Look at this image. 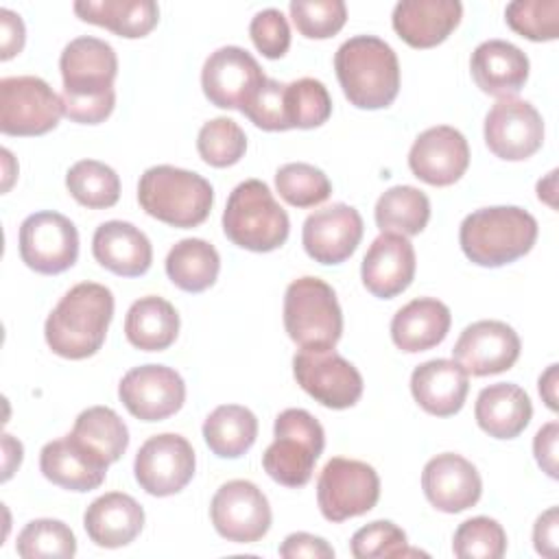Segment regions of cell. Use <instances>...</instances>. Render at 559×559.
Instances as JSON below:
<instances>
[{
	"mask_svg": "<svg viewBox=\"0 0 559 559\" xmlns=\"http://www.w3.org/2000/svg\"><path fill=\"white\" fill-rule=\"evenodd\" d=\"M537 240V221L518 205L480 207L467 214L459 229L465 258L478 266L498 269L526 255Z\"/></svg>",
	"mask_w": 559,
	"mask_h": 559,
	"instance_id": "obj_3",
	"label": "cell"
},
{
	"mask_svg": "<svg viewBox=\"0 0 559 559\" xmlns=\"http://www.w3.org/2000/svg\"><path fill=\"white\" fill-rule=\"evenodd\" d=\"M415 266V249L406 236L380 234L362 258L360 277L373 297L391 299L411 286Z\"/></svg>",
	"mask_w": 559,
	"mask_h": 559,
	"instance_id": "obj_22",
	"label": "cell"
},
{
	"mask_svg": "<svg viewBox=\"0 0 559 559\" xmlns=\"http://www.w3.org/2000/svg\"><path fill=\"white\" fill-rule=\"evenodd\" d=\"M223 231L236 247L266 253L286 242L290 221L264 181L247 179L227 199Z\"/></svg>",
	"mask_w": 559,
	"mask_h": 559,
	"instance_id": "obj_5",
	"label": "cell"
},
{
	"mask_svg": "<svg viewBox=\"0 0 559 559\" xmlns=\"http://www.w3.org/2000/svg\"><path fill=\"white\" fill-rule=\"evenodd\" d=\"M297 384L319 404L343 411L362 395L360 371L334 349H299L293 356Z\"/></svg>",
	"mask_w": 559,
	"mask_h": 559,
	"instance_id": "obj_10",
	"label": "cell"
},
{
	"mask_svg": "<svg viewBox=\"0 0 559 559\" xmlns=\"http://www.w3.org/2000/svg\"><path fill=\"white\" fill-rule=\"evenodd\" d=\"M474 83L489 96L511 98L528 79V57L511 41L487 39L469 57Z\"/></svg>",
	"mask_w": 559,
	"mask_h": 559,
	"instance_id": "obj_23",
	"label": "cell"
},
{
	"mask_svg": "<svg viewBox=\"0 0 559 559\" xmlns=\"http://www.w3.org/2000/svg\"><path fill=\"white\" fill-rule=\"evenodd\" d=\"M20 258L41 275L68 271L79 258V231L59 212H35L20 225Z\"/></svg>",
	"mask_w": 559,
	"mask_h": 559,
	"instance_id": "obj_11",
	"label": "cell"
},
{
	"mask_svg": "<svg viewBox=\"0 0 559 559\" xmlns=\"http://www.w3.org/2000/svg\"><path fill=\"white\" fill-rule=\"evenodd\" d=\"M255 127L264 131H288V116H286V85L266 79L253 96L240 109Z\"/></svg>",
	"mask_w": 559,
	"mask_h": 559,
	"instance_id": "obj_46",
	"label": "cell"
},
{
	"mask_svg": "<svg viewBox=\"0 0 559 559\" xmlns=\"http://www.w3.org/2000/svg\"><path fill=\"white\" fill-rule=\"evenodd\" d=\"M485 142L496 157L522 162L542 148L544 120L528 100L500 98L485 116Z\"/></svg>",
	"mask_w": 559,
	"mask_h": 559,
	"instance_id": "obj_15",
	"label": "cell"
},
{
	"mask_svg": "<svg viewBox=\"0 0 559 559\" xmlns=\"http://www.w3.org/2000/svg\"><path fill=\"white\" fill-rule=\"evenodd\" d=\"M408 166L417 179L430 186H452L469 166L467 140L450 124L430 127L415 138L408 151Z\"/></svg>",
	"mask_w": 559,
	"mask_h": 559,
	"instance_id": "obj_20",
	"label": "cell"
},
{
	"mask_svg": "<svg viewBox=\"0 0 559 559\" xmlns=\"http://www.w3.org/2000/svg\"><path fill=\"white\" fill-rule=\"evenodd\" d=\"M474 417L480 430L493 439H515L533 417V404L526 391L513 382L485 386L474 404Z\"/></svg>",
	"mask_w": 559,
	"mask_h": 559,
	"instance_id": "obj_30",
	"label": "cell"
},
{
	"mask_svg": "<svg viewBox=\"0 0 559 559\" xmlns=\"http://www.w3.org/2000/svg\"><path fill=\"white\" fill-rule=\"evenodd\" d=\"M284 328L301 349H334L343 334L334 288L310 275L290 282L284 295Z\"/></svg>",
	"mask_w": 559,
	"mask_h": 559,
	"instance_id": "obj_6",
	"label": "cell"
},
{
	"mask_svg": "<svg viewBox=\"0 0 559 559\" xmlns=\"http://www.w3.org/2000/svg\"><path fill=\"white\" fill-rule=\"evenodd\" d=\"M2 452H4L2 480H9L11 474L15 472V467H20V463H22V443L15 441L11 435H4L2 437Z\"/></svg>",
	"mask_w": 559,
	"mask_h": 559,
	"instance_id": "obj_53",
	"label": "cell"
},
{
	"mask_svg": "<svg viewBox=\"0 0 559 559\" xmlns=\"http://www.w3.org/2000/svg\"><path fill=\"white\" fill-rule=\"evenodd\" d=\"M421 489L437 511L461 513L480 500L483 480L467 459L443 452L424 465Z\"/></svg>",
	"mask_w": 559,
	"mask_h": 559,
	"instance_id": "obj_21",
	"label": "cell"
},
{
	"mask_svg": "<svg viewBox=\"0 0 559 559\" xmlns=\"http://www.w3.org/2000/svg\"><path fill=\"white\" fill-rule=\"evenodd\" d=\"M107 467L72 435L48 441L39 452L41 474L57 487L70 491H92L103 485Z\"/></svg>",
	"mask_w": 559,
	"mask_h": 559,
	"instance_id": "obj_27",
	"label": "cell"
},
{
	"mask_svg": "<svg viewBox=\"0 0 559 559\" xmlns=\"http://www.w3.org/2000/svg\"><path fill=\"white\" fill-rule=\"evenodd\" d=\"M70 435L105 465L116 463L129 445L127 424L109 406H90L79 413Z\"/></svg>",
	"mask_w": 559,
	"mask_h": 559,
	"instance_id": "obj_35",
	"label": "cell"
},
{
	"mask_svg": "<svg viewBox=\"0 0 559 559\" xmlns=\"http://www.w3.org/2000/svg\"><path fill=\"white\" fill-rule=\"evenodd\" d=\"M557 439H559V424L548 421L542 426L533 439V452L537 465L550 476L557 478Z\"/></svg>",
	"mask_w": 559,
	"mask_h": 559,
	"instance_id": "obj_50",
	"label": "cell"
},
{
	"mask_svg": "<svg viewBox=\"0 0 559 559\" xmlns=\"http://www.w3.org/2000/svg\"><path fill=\"white\" fill-rule=\"evenodd\" d=\"M539 395L544 397L550 411H557V365H550L539 376Z\"/></svg>",
	"mask_w": 559,
	"mask_h": 559,
	"instance_id": "obj_54",
	"label": "cell"
},
{
	"mask_svg": "<svg viewBox=\"0 0 559 559\" xmlns=\"http://www.w3.org/2000/svg\"><path fill=\"white\" fill-rule=\"evenodd\" d=\"M118 397L140 421H162L183 406L186 384L166 365H140L122 376Z\"/></svg>",
	"mask_w": 559,
	"mask_h": 559,
	"instance_id": "obj_14",
	"label": "cell"
},
{
	"mask_svg": "<svg viewBox=\"0 0 559 559\" xmlns=\"http://www.w3.org/2000/svg\"><path fill=\"white\" fill-rule=\"evenodd\" d=\"M0 35H2L0 37V46H2L0 59L9 61L24 48V39H26L24 22L11 9H0Z\"/></svg>",
	"mask_w": 559,
	"mask_h": 559,
	"instance_id": "obj_51",
	"label": "cell"
},
{
	"mask_svg": "<svg viewBox=\"0 0 559 559\" xmlns=\"http://www.w3.org/2000/svg\"><path fill=\"white\" fill-rule=\"evenodd\" d=\"M520 336L504 321L483 319L467 325L454 343L452 356L467 376H493L511 369L520 356Z\"/></svg>",
	"mask_w": 559,
	"mask_h": 559,
	"instance_id": "obj_17",
	"label": "cell"
},
{
	"mask_svg": "<svg viewBox=\"0 0 559 559\" xmlns=\"http://www.w3.org/2000/svg\"><path fill=\"white\" fill-rule=\"evenodd\" d=\"M63 114L79 124H98L105 122L114 107H116V92L103 94V96H90V98H76V96H63Z\"/></svg>",
	"mask_w": 559,
	"mask_h": 559,
	"instance_id": "obj_48",
	"label": "cell"
},
{
	"mask_svg": "<svg viewBox=\"0 0 559 559\" xmlns=\"http://www.w3.org/2000/svg\"><path fill=\"white\" fill-rule=\"evenodd\" d=\"M264 81L266 76L255 57L240 46L214 50L201 70L203 94L221 109H242Z\"/></svg>",
	"mask_w": 559,
	"mask_h": 559,
	"instance_id": "obj_16",
	"label": "cell"
},
{
	"mask_svg": "<svg viewBox=\"0 0 559 559\" xmlns=\"http://www.w3.org/2000/svg\"><path fill=\"white\" fill-rule=\"evenodd\" d=\"M286 116L290 129H314L332 116V98L319 79H297L286 85Z\"/></svg>",
	"mask_w": 559,
	"mask_h": 559,
	"instance_id": "obj_41",
	"label": "cell"
},
{
	"mask_svg": "<svg viewBox=\"0 0 559 559\" xmlns=\"http://www.w3.org/2000/svg\"><path fill=\"white\" fill-rule=\"evenodd\" d=\"M74 13L127 39L148 35L159 22V7L153 0H79Z\"/></svg>",
	"mask_w": 559,
	"mask_h": 559,
	"instance_id": "obj_32",
	"label": "cell"
},
{
	"mask_svg": "<svg viewBox=\"0 0 559 559\" xmlns=\"http://www.w3.org/2000/svg\"><path fill=\"white\" fill-rule=\"evenodd\" d=\"M92 253L100 266L122 277H140L151 269L153 247L142 229L127 221H107L96 227Z\"/></svg>",
	"mask_w": 559,
	"mask_h": 559,
	"instance_id": "obj_25",
	"label": "cell"
},
{
	"mask_svg": "<svg viewBox=\"0 0 559 559\" xmlns=\"http://www.w3.org/2000/svg\"><path fill=\"white\" fill-rule=\"evenodd\" d=\"M111 317V290L96 282H81L48 314L44 325L46 343L61 358H90L103 347Z\"/></svg>",
	"mask_w": 559,
	"mask_h": 559,
	"instance_id": "obj_1",
	"label": "cell"
},
{
	"mask_svg": "<svg viewBox=\"0 0 559 559\" xmlns=\"http://www.w3.org/2000/svg\"><path fill=\"white\" fill-rule=\"evenodd\" d=\"M273 432L275 439L262 454L264 472L284 487H304L325 445L323 426L304 408H286Z\"/></svg>",
	"mask_w": 559,
	"mask_h": 559,
	"instance_id": "obj_7",
	"label": "cell"
},
{
	"mask_svg": "<svg viewBox=\"0 0 559 559\" xmlns=\"http://www.w3.org/2000/svg\"><path fill=\"white\" fill-rule=\"evenodd\" d=\"M216 533L234 544H253L271 528V507L266 496L251 480H229L221 485L210 504Z\"/></svg>",
	"mask_w": 559,
	"mask_h": 559,
	"instance_id": "obj_12",
	"label": "cell"
},
{
	"mask_svg": "<svg viewBox=\"0 0 559 559\" xmlns=\"http://www.w3.org/2000/svg\"><path fill=\"white\" fill-rule=\"evenodd\" d=\"M63 103L39 76L0 81V131L4 135H44L59 124Z\"/></svg>",
	"mask_w": 559,
	"mask_h": 559,
	"instance_id": "obj_9",
	"label": "cell"
},
{
	"mask_svg": "<svg viewBox=\"0 0 559 559\" xmlns=\"http://www.w3.org/2000/svg\"><path fill=\"white\" fill-rule=\"evenodd\" d=\"M511 31L531 41L559 37V0H515L504 9Z\"/></svg>",
	"mask_w": 559,
	"mask_h": 559,
	"instance_id": "obj_43",
	"label": "cell"
},
{
	"mask_svg": "<svg viewBox=\"0 0 559 559\" xmlns=\"http://www.w3.org/2000/svg\"><path fill=\"white\" fill-rule=\"evenodd\" d=\"M15 550L24 559H68L76 552V537L66 522L39 518L20 531Z\"/></svg>",
	"mask_w": 559,
	"mask_h": 559,
	"instance_id": "obj_38",
	"label": "cell"
},
{
	"mask_svg": "<svg viewBox=\"0 0 559 559\" xmlns=\"http://www.w3.org/2000/svg\"><path fill=\"white\" fill-rule=\"evenodd\" d=\"M288 9L297 31L308 39H328L336 35L347 20L343 0H293Z\"/></svg>",
	"mask_w": 559,
	"mask_h": 559,
	"instance_id": "obj_44",
	"label": "cell"
},
{
	"mask_svg": "<svg viewBox=\"0 0 559 559\" xmlns=\"http://www.w3.org/2000/svg\"><path fill=\"white\" fill-rule=\"evenodd\" d=\"M258 437L255 415L240 404L216 406L203 421V439L221 459L242 456Z\"/></svg>",
	"mask_w": 559,
	"mask_h": 559,
	"instance_id": "obj_34",
	"label": "cell"
},
{
	"mask_svg": "<svg viewBox=\"0 0 559 559\" xmlns=\"http://www.w3.org/2000/svg\"><path fill=\"white\" fill-rule=\"evenodd\" d=\"M87 537L100 548H120L131 544L144 526V509L135 498L122 491L98 496L83 515Z\"/></svg>",
	"mask_w": 559,
	"mask_h": 559,
	"instance_id": "obj_28",
	"label": "cell"
},
{
	"mask_svg": "<svg viewBox=\"0 0 559 559\" xmlns=\"http://www.w3.org/2000/svg\"><path fill=\"white\" fill-rule=\"evenodd\" d=\"M194 450L190 441L175 432L146 439L133 461L138 485L157 498L179 493L194 476Z\"/></svg>",
	"mask_w": 559,
	"mask_h": 559,
	"instance_id": "obj_13",
	"label": "cell"
},
{
	"mask_svg": "<svg viewBox=\"0 0 559 559\" xmlns=\"http://www.w3.org/2000/svg\"><path fill=\"white\" fill-rule=\"evenodd\" d=\"M373 216L382 234L415 236L428 225L430 201L415 186H393L380 194Z\"/></svg>",
	"mask_w": 559,
	"mask_h": 559,
	"instance_id": "obj_36",
	"label": "cell"
},
{
	"mask_svg": "<svg viewBox=\"0 0 559 559\" xmlns=\"http://www.w3.org/2000/svg\"><path fill=\"white\" fill-rule=\"evenodd\" d=\"M365 225L356 207L347 203H332L314 210L301 229L306 253L319 264H341L360 245Z\"/></svg>",
	"mask_w": 559,
	"mask_h": 559,
	"instance_id": "obj_19",
	"label": "cell"
},
{
	"mask_svg": "<svg viewBox=\"0 0 559 559\" xmlns=\"http://www.w3.org/2000/svg\"><path fill=\"white\" fill-rule=\"evenodd\" d=\"M218 271V251L203 238H183L166 255L168 280L186 293L207 290L216 282Z\"/></svg>",
	"mask_w": 559,
	"mask_h": 559,
	"instance_id": "obj_33",
	"label": "cell"
},
{
	"mask_svg": "<svg viewBox=\"0 0 559 559\" xmlns=\"http://www.w3.org/2000/svg\"><path fill=\"white\" fill-rule=\"evenodd\" d=\"M452 552L459 559H500L507 552V533L493 518H469L454 531Z\"/></svg>",
	"mask_w": 559,
	"mask_h": 559,
	"instance_id": "obj_42",
	"label": "cell"
},
{
	"mask_svg": "<svg viewBox=\"0 0 559 559\" xmlns=\"http://www.w3.org/2000/svg\"><path fill=\"white\" fill-rule=\"evenodd\" d=\"M557 528H559V511L557 507H550L537 518L533 526V542L539 555L544 557L557 555Z\"/></svg>",
	"mask_w": 559,
	"mask_h": 559,
	"instance_id": "obj_52",
	"label": "cell"
},
{
	"mask_svg": "<svg viewBox=\"0 0 559 559\" xmlns=\"http://www.w3.org/2000/svg\"><path fill=\"white\" fill-rule=\"evenodd\" d=\"M142 210L173 227H197L212 210L214 190L205 177L168 164L151 166L138 183Z\"/></svg>",
	"mask_w": 559,
	"mask_h": 559,
	"instance_id": "obj_4",
	"label": "cell"
},
{
	"mask_svg": "<svg viewBox=\"0 0 559 559\" xmlns=\"http://www.w3.org/2000/svg\"><path fill=\"white\" fill-rule=\"evenodd\" d=\"M349 548H352V555L356 559L419 555V550L408 548L406 533L397 524H393L389 520H376V522L358 528L352 535Z\"/></svg>",
	"mask_w": 559,
	"mask_h": 559,
	"instance_id": "obj_45",
	"label": "cell"
},
{
	"mask_svg": "<svg viewBox=\"0 0 559 559\" xmlns=\"http://www.w3.org/2000/svg\"><path fill=\"white\" fill-rule=\"evenodd\" d=\"M66 188L72 199L92 210H105L120 199V177L98 159H81L70 166Z\"/></svg>",
	"mask_w": 559,
	"mask_h": 559,
	"instance_id": "obj_37",
	"label": "cell"
},
{
	"mask_svg": "<svg viewBox=\"0 0 559 559\" xmlns=\"http://www.w3.org/2000/svg\"><path fill=\"white\" fill-rule=\"evenodd\" d=\"M59 70L63 79V96H103L114 92L118 57L105 39L83 35L63 48Z\"/></svg>",
	"mask_w": 559,
	"mask_h": 559,
	"instance_id": "obj_18",
	"label": "cell"
},
{
	"mask_svg": "<svg viewBox=\"0 0 559 559\" xmlns=\"http://www.w3.org/2000/svg\"><path fill=\"white\" fill-rule=\"evenodd\" d=\"M280 555L286 559H332L334 557V548L323 539V537H314L310 533H290L282 546H280Z\"/></svg>",
	"mask_w": 559,
	"mask_h": 559,
	"instance_id": "obj_49",
	"label": "cell"
},
{
	"mask_svg": "<svg viewBox=\"0 0 559 559\" xmlns=\"http://www.w3.org/2000/svg\"><path fill=\"white\" fill-rule=\"evenodd\" d=\"M197 151L201 159L214 168L234 166L247 151V135L236 120L218 116L199 129Z\"/></svg>",
	"mask_w": 559,
	"mask_h": 559,
	"instance_id": "obj_40",
	"label": "cell"
},
{
	"mask_svg": "<svg viewBox=\"0 0 559 559\" xmlns=\"http://www.w3.org/2000/svg\"><path fill=\"white\" fill-rule=\"evenodd\" d=\"M450 308L435 297H419L402 306L391 321V338L406 354L437 347L450 330Z\"/></svg>",
	"mask_w": 559,
	"mask_h": 559,
	"instance_id": "obj_29",
	"label": "cell"
},
{
	"mask_svg": "<svg viewBox=\"0 0 559 559\" xmlns=\"http://www.w3.org/2000/svg\"><path fill=\"white\" fill-rule=\"evenodd\" d=\"M461 15L459 0H402L395 4L391 22L408 46L432 48L459 26Z\"/></svg>",
	"mask_w": 559,
	"mask_h": 559,
	"instance_id": "obj_24",
	"label": "cell"
},
{
	"mask_svg": "<svg viewBox=\"0 0 559 559\" xmlns=\"http://www.w3.org/2000/svg\"><path fill=\"white\" fill-rule=\"evenodd\" d=\"M124 334L142 352L168 349L179 334V314L170 301L157 295L140 297L127 310Z\"/></svg>",
	"mask_w": 559,
	"mask_h": 559,
	"instance_id": "obj_31",
	"label": "cell"
},
{
	"mask_svg": "<svg viewBox=\"0 0 559 559\" xmlns=\"http://www.w3.org/2000/svg\"><path fill=\"white\" fill-rule=\"evenodd\" d=\"M380 498L378 472L362 461L334 456L317 480L319 511L330 522H345L376 507Z\"/></svg>",
	"mask_w": 559,
	"mask_h": 559,
	"instance_id": "obj_8",
	"label": "cell"
},
{
	"mask_svg": "<svg viewBox=\"0 0 559 559\" xmlns=\"http://www.w3.org/2000/svg\"><path fill=\"white\" fill-rule=\"evenodd\" d=\"M336 79L345 98L358 109L389 107L400 92L395 50L376 35H356L334 55Z\"/></svg>",
	"mask_w": 559,
	"mask_h": 559,
	"instance_id": "obj_2",
	"label": "cell"
},
{
	"mask_svg": "<svg viewBox=\"0 0 559 559\" xmlns=\"http://www.w3.org/2000/svg\"><path fill=\"white\" fill-rule=\"evenodd\" d=\"M275 188L280 197L293 207H314L332 194L328 175L306 162H290L277 168Z\"/></svg>",
	"mask_w": 559,
	"mask_h": 559,
	"instance_id": "obj_39",
	"label": "cell"
},
{
	"mask_svg": "<svg viewBox=\"0 0 559 559\" xmlns=\"http://www.w3.org/2000/svg\"><path fill=\"white\" fill-rule=\"evenodd\" d=\"M469 376L465 369L448 358L426 360L415 367L411 376V393L415 402L430 415H456L467 397Z\"/></svg>",
	"mask_w": 559,
	"mask_h": 559,
	"instance_id": "obj_26",
	"label": "cell"
},
{
	"mask_svg": "<svg viewBox=\"0 0 559 559\" xmlns=\"http://www.w3.org/2000/svg\"><path fill=\"white\" fill-rule=\"evenodd\" d=\"M249 35L253 46L266 59H280L290 48V28L288 20L280 9H262L251 17Z\"/></svg>",
	"mask_w": 559,
	"mask_h": 559,
	"instance_id": "obj_47",
	"label": "cell"
}]
</instances>
